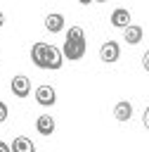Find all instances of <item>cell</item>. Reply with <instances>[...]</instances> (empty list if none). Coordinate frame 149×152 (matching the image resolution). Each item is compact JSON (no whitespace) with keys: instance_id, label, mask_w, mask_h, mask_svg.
<instances>
[{"instance_id":"cell-12","label":"cell","mask_w":149,"mask_h":152,"mask_svg":"<svg viewBox=\"0 0 149 152\" xmlns=\"http://www.w3.org/2000/svg\"><path fill=\"white\" fill-rule=\"evenodd\" d=\"M123 38H125L130 45H137V43L142 40V26H137V24H130V26L123 31Z\"/></svg>"},{"instance_id":"cell-4","label":"cell","mask_w":149,"mask_h":152,"mask_svg":"<svg viewBox=\"0 0 149 152\" xmlns=\"http://www.w3.org/2000/svg\"><path fill=\"white\" fill-rule=\"evenodd\" d=\"M9 88H12V93H14V97H26V95L31 93V81H28V76H24V74H19V76H14V78H12V83H9Z\"/></svg>"},{"instance_id":"cell-2","label":"cell","mask_w":149,"mask_h":152,"mask_svg":"<svg viewBox=\"0 0 149 152\" xmlns=\"http://www.w3.org/2000/svg\"><path fill=\"white\" fill-rule=\"evenodd\" d=\"M61 64H64L61 50L54 48V45H45V64H43V69H61Z\"/></svg>"},{"instance_id":"cell-6","label":"cell","mask_w":149,"mask_h":152,"mask_svg":"<svg viewBox=\"0 0 149 152\" xmlns=\"http://www.w3.org/2000/svg\"><path fill=\"white\" fill-rule=\"evenodd\" d=\"M111 24L116 26V28H128L130 26V12L125 10V7H116L114 12H111Z\"/></svg>"},{"instance_id":"cell-1","label":"cell","mask_w":149,"mask_h":152,"mask_svg":"<svg viewBox=\"0 0 149 152\" xmlns=\"http://www.w3.org/2000/svg\"><path fill=\"white\" fill-rule=\"evenodd\" d=\"M61 55L64 59H83L85 55V31L80 26H71L66 31V40H64V48H61Z\"/></svg>"},{"instance_id":"cell-7","label":"cell","mask_w":149,"mask_h":152,"mask_svg":"<svg viewBox=\"0 0 149 152\" xmlns=\"http://www.w3.org/2000/svg\"><path fill=\"white\" fill-rule=\"evenodd\" d=\"M35 131H38L40 135H52V133H54V116L40 114V116L35 119Z\"/></svg>"},{"instance_id":"cell-8","label":"cell","mask_w":149,"mask_h":152,"mask_svg":"<svg viewBox=\"0 0 149 152\" xmlns=\"http://www.w3.org/2000/svg\"><path fill=\"white\" fill-rule=\"evenodd\" d=\"M114 116H116L118 121H128V119L132 116V104H130L128 100L116 102V107H114Z\"/></svg>"},{"instance_id":"cell-3","label":"cell","mask_w":149,"mask_h":152,"mask_svg":"<svg viewBox=\"0 0 149 152\" xmlns=\"http://www.w3.org/2000/svg\"><path fill=\"white\" fill-rule=\"evenodd\" d=\"M118 57H121V45H118L116 40H106V43L99 48V59H102V62H109V64H111V62H116Z\"/></svg>"},{"instance_id":"cell-15","label":"cell","mask_w":149,"mask_h":152,"mask_svg":"<svg viewBox=\"0 0 149 152\" xmlns=\"http://www.w3.org/2000/svg\"><path fill=\"white\" fill-rule=\"evenodd\" d=\"M142 66H144V69L149 71V50H147V52L142 55Z\"/></svg>"},{"instance_id":"cell-13","label":"cell","mask_w":149,"mask_h":152,"mask_svg":"<svg viewBox=\"0 0 149 152\" xmlns=\"http://www.w3.org/2000/svg\"><path fill=\"white\" fill-rule=\"evenodd\" d=\"M5 119H7V104H5L2 100H0V124H2Z\"/></svg>"},{"instance_id":"cell-16","label":"cell","mask_w":149,"mask_h":152,"mask_svg":"<svg viewBox=\"0 0 149 152\" xmlns=\"http://www.w3.org/2000/svg\"><path fill=\"white\" fill-rule=\"evenodd\" d=\"M0 152H12V147H9L7 142H2V140H0Z\"/></svg>"},{"instance_id":"cell-14","label":"cell","mask_w":149,"mask_h":152,"mask_svg":"<svg viewBox=\"0 0 149 152\" xmlns=\"http://www.w3.org/2000/svg\"><path fill=\"white\" fill-rule=\"evenodd\" d=\"M142 124H144V128L149 131V107L144 109V114H142Z\"/></svg>"},{"instance_id":"cell-5","label":"cell","mask_w":149,"mask_h":152,"mask_svg":"<svg viewBox=\"0 0 149 152\" xmlns=\"http://www.w3.org/2000/svg\"><path fill=\"white\" fill-rule=\"evenodd\" d=\"M54 100H57V93H54V88L52 86H38L35 88V102L38 104H43V107H50V104H54Z\"/></svg>"},{"instance_id":"cell-11","label":"cell","mask_w":149,"mask_h":152,"mask_svg":"<svg viewBox=\"0 0 149 152\" xmlns=\"http://www.w3.org/2000/svg\"><path fill=\"white\" fill-rule=\"evenodd\" d=\"M45 45H47V43H35V45L31 48V62H33L38 69H43V64H45Z\"/></svg>"},{"instance_id":"cell-10","label":"cell","mask_w":149,"mask_h":152,"mask_svg":"<svg viewBox=\"0 0 149 152\" xmlns=\"http://www.w3.org/2000/svg\"><path fill=\"white\" fill-rule=\"evenodd\" d=\"M45 28H47L50 33L61 31V28H64V17H61V14H57V12L47 14V17H45Z\"/></svg>"},{"instance_id":"cell-17","label":"cell","mask_w":149,"mask_h":152,"mask_svg":"<svg viewBox=\"0 0 149 152\" xmlns=\"http://www.w3.org/2000/svg\"><path fill=\"white\" fill-rule=\"evenodd\" d=\"M2 24H5V14L0 12V26H2Z\"/></svg>"},{"instance_id":"cell-9","label":"cell","mask_w":149,"mask_h":152,"mask_svg":"<svg viewBox=\"0 0 149 152\" xmlns=\"http://www.w3.org/2000/svg\"><path fill=\"white\" fill-rule=\"evenodd\" d=\"M9 147H12V152H35L33 140H31V138H26V135H17V138H14V142H12Z\"/></svg>"}]
</instances>
